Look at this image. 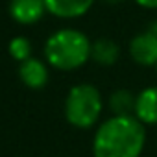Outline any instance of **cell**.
<instances>
[{"label": "cell", "mask_w": 157, "mask_h": 157, "mask_svg": "<svg viewBox=\"0 0 157 157\" xmlns=\"http://www.w3.org/2000/svg\"><path fill=\"white\" fill-rule=\"evenodd\" d=\"M146 129L135 117H111L100 124L93 139L94 157H140Z\"/></svg>", "instance_id": "6da1fadb"}, {"label": "cell", "mask_w": 157, "mask_h": 157, "mask_svg": "<svg viewBox=\"0 0 157 157\" xmlns=\"http://www.w3.org/2000/svg\"><path fill=\"white\" fill-rule=\"evenodd\" d=\"M93 43L89 37L74 28L54 32L44 43V57L57 70H76L91 59Z\"/></svg>", "instance_id": "7a4b0ae2"}, {"label": "cell", "mask_w": 157, "mask_h": 157, "mask_svg": "<svg viewBox=\"0 0 157 157\" xmlns=\"http://www.w3.org/2000/svg\"><path fill=\"white\" fill-rule=\"evenodd\" d=\"M102 94L91 83L74 85L65 100V117L68 124L80 129H87L96 124L102 115Z\"/></svg>", "instance_id": "3957f363"}, {"label": "cell", "mask_w": 157, "mask_h": 157, "mask_svg": "<svg viewBox=\"0 0 157 157\" xmlns=\"http://www.w3.org/2000/svg\"><path fill=\"white\" fill-rule=\"evenodd\" d=\"M129 56L140 67H157V39L148 30L129 41Z\"/></svg>", "instance_id": "277c9868"}, {"label": "cell", "mask_w": 157, "mask_h": 157, "mask_svg": "<svg viewBox=\"0 0 157 157\" xmlns=\"http://www.w3.org/2000/svg\"><path fill=\"white\" fill-rule=\"evenodd\" d=\"M10 15L21 24H35L46 13L44 0H10Z\"/></svg>", "instance_id": "5b68a950"}, {"label": "cell", "mask_w": 157, "mask_h": 157, "mask_svg": "<svg viewBox=\"0 0 157 157\" xmlns=\"http://www.w3.org/2000/svg\"><path fill=\"white\" fill-rule=\"evenodd\" d=\"M135 118L144 126H157V87H146L137 94Z\"/></svg>", "instance_id": "8992f818"}, {"label": "cell", "mask_w": 157, "mask_h": 157, "mask_svg": "<svg viewBox=\"0 0 157 157\" xmlns=\"http://www.w3.org/2000/svg\"><path fill=\"white\" fill-rule=\"evenodd\" d=\"M94 4V0H44L46 11L59 19H76L85 15Z\"/></svg>", "instance_id": "52a82bcc"}, {"label": "cell", "mask_w": 157, "mask_h": 157, "mask_svg": "<svg viewBox=\"0 0 157 157\" xmlns=\"http://www.w3.org/2000/svg\"><path fill=\"white\" fill-rule=\"evenodd\" d=\"M19 76H21L22 83L28 85L30 89H43L48 82V68L43 61L30 57V59L21 63Z\"/></svg>", "instance_id": "ba28073f"}, {"label": "cell", "mask_w": 157, "mask_h": 157, "mask_svg": "<svg viewBox=\"0 0 157 157\" xmlns=\"http://www.w3.org/2000/svg\"><path fill=\"white\" fill-rule=\"evenodd\" d=\"M118 57H120V48L113 39L100 37L91 46V59L96 61L98 65L111 67V65H115L118 61Z\"/></svg>", "instance_id": "9c48e42d"}, {"label": "cell", "mask_w": 157, "mask_h": 157, "mask_svg": "<svg viewBox=\"0 0 157 157\" xmlns=\"http://www.w3.org/2000/svg\"><path fill=\"white\" fill-rule=\"evenodd\" d=\"M135 104L137 94L128 89H118L109 96V107L113 117H135Z\"/></svg>", "instance_id": "30bf717a"}, {"label": "cell", "mask_w": 157, "mask_h": 157, "mask_svg": "<svg viewBox=\"0 0 157 157\" xmlns=\"http://www.w3.org/2000/svg\"><path fill=\"white\" fill-rule=\"evenodd\" d=\"M8 50H10V54H11V57H15L17 61H26V59H30V56H32V43L26 39V37H13L11 41H10V46H8Z\"/></svg>", "instance_id": "8fae6325"}, {"label": "cell", "mask_w": 157, "mask_h": 157, "mask_svg": "<svg viewBox=\"0 0 157 157\" xmlns=\"http://www.w3.org/2000/svg\"><path fill=\"white\" fill-rule=\"evenodd\" d=\"M135 2L144 10H157V0H135Z\"/></svg>", "instance_id": "7c38bea8"}, {"label": "cell", "mask_w": 157, "mask_h": 157, "mask_svg": "<svg viewBox=\"0 0 157 157\" xmlns=\"http://www.w3.org/2000/svg\"><path fill=\"white\" fill-rule=\"evenodd\" d=\"M148 32H150L151 35H155V39H157V21H153V22L150 24V28H148Z\"/></svg>", "instance_id": "4fadbf2b"}, {"label": "cell", "mask_w": 157, "mask_h": 157, "mask_svg": "<svg viewBox=\"0 0 157 157\" xmlns=\"http://www.w3.org/2000/svg\"><path fill=\"white\" fill-rule=\"evenodd\" d=\"M104 2H109V4H117V2H120V0H104Z\"/></svg>", "instance_id": "5bb4252c"}, {"label": "cell", "mask_w": 157, "mask_h": 157, "mask_svg": "<svg viewBox=\"0 0 157 157\" xmlns=\"http://www.w3.org/2000/svg\"><path fill=\"white\" fill-rule=\"evenodd\" d=\"M155 72H157V67H155Z\"/></svg>", "instance_id": "9a60e30c"}]
</instances>
